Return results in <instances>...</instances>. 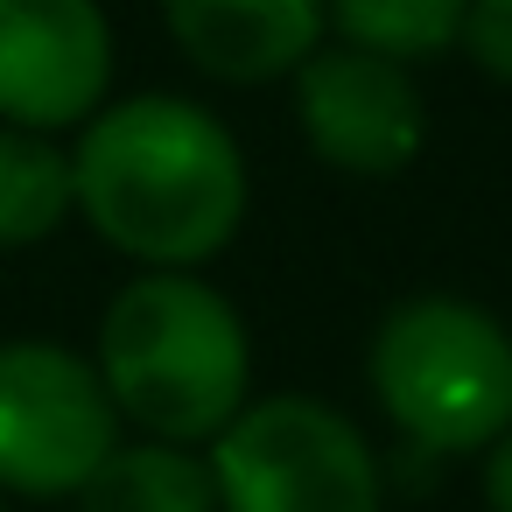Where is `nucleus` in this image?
<instances>
[{
  "label": "nucleus",
  "instance_id": "f257e3e1",
  "mask_svg": "<svg viewBox=\"0 0 512 512\" xmlns=\"http://www.w3.org/2000/svg\"><path fill=\"white\" fill-rule=\"evenodd\" d=\"M78 218L134 267L218 260L253 204L239 134L176 92L106 99L71 148Z\"/></svg>",
  "mask_w": 512,
  "mask_h": 512
},
{
  "label": "nucleus",
  "instance_id": "1a4fd4ad",
  "mask_svg": "<svg viewBox=\"0 0 512 512\" xmlns=\"http://www.w3.org/2000/svg\"><path fill=\"white\" fill-rule=\"evenodd\" d=\"M78 512H218V484L204 449L141 435L78 484Z\"/></svg>",
  "mask_w": 512,
  "mask_h": 512
},
{
  "label": "nucleus",
  "instance_id": "f03ea898",
  "mask_svg": "<svg viewBox=\"0 0 512 512\" xmlns=\"http://www.w3.org/2000/svg\"><path fill=\"white\" fill-rule=\"evenodd\" d=\"M92 365L127 428L183 449H204L253 400L246 316L197 267H141L106 302Z\"/></svg>",
  "mask_w": 512,
  "mask_h": 512
},
{
  "label": "nucleus",
  "instance_id": "4468645a",
  "mask_svg": "<svg viewBox=\"0 0 512 512\" xmlns=\"http://www.w3.org/2000/svg\"><path fill=\"white\" fill-rule=\"evenodd\" d=\"M0 512H8V491H0Z\"/></svg>",
  "mask_w": 512,
  "mask_h": 512
},
{
  "label": "nucleus",
  "instance_id": "ddd939ff",
  "mask_svg": "<svg viewBox=\"0 0 512 512\" xmlns=\"http://www.w3.org/2000/svg\"><path fill=\"white\" fill-rule=\"evenodd\" d=\"M484 505L491 512H512V428L484 449Z\"/></svg>",
  "mask_w": 512,
  "mask_h": 512
},
{
  "label": "nucleus",
  "instance_id": "423d86ee",
  "mask_svg": "<svg viewBox=\"0 0 512 512\" xmlns=\"http://www.w3.org/2000/svg\"><path fill=\"white\" fill-rule=\"evenodd\" d=\"M295 127L316 148V162L386 183L414 169L428 141V99L407 64L351 50V43H316L295 71Z\"/></svg>",
  "mask_w": 512,
  "mask_h": 512
},
{
  "label": "nucleus",
  "instance_id": "20e7f679",
  "mask_svg": "<svg viewBox=\"0 0 512 512\" xmlns=\"http://www.w3.org/2000/svg\"><path fill=\"white\" fill-rule=\"evenodd\" d=\"M218 512H379V456L316 393H260L204 442Z\"/></svg>",
  "mask_w": 512,
  "mask_h": 512
},
{
  "label": "nucleus",
  "instance_id": "9b49d317",
  "mask_svg": "<svg viewBox=\"0 0 512 512\" xmlns=\"http://www.w3.org/2000/svg\"><path fill=\"white\" fill-rule=\"evenodd\" d=\"M470 0H323V29L351 50L393 57V64H435L463 43Z\"/></svg>",
  "mask_w": 512,
  "mask_h": 512
},
{
  "label": "nucleus",
  "instance_id": "0eeeda50",
  "mask_svg": "<svg viewBox=\"0 0 512 512\" xmlns=\"http://www.w3.org/2000/svg\"><path fill=\"white\" fill-rule=\"evenodd\" d=\"M113 99V22L99 0H0V127L71 134Z\"/></svg>",
  "mask_w": 512,
  "mask_h": 512
},
{
  "label": "nucleus",
  "instance_id": "39448f33",
  "mask_svg": "<svg viewBox=\"0 0 512 512\" xmlns=\"http://www.w3.org/2000/svg\"><path fill=\"white\" fill-rule=\"evenodd\" d=\"M120 449V407L92 358L57 337H0V491L78 498Z\"/></svg>",
  "mask_w": 512,
  "mask_h": 512
},
{
  "label": "nucleus",
  "instance_id": "f8f14e48",
  "mask_svg": "<svg viewBox=\"0 0 512 512\" xmlns=\"http://www.w3.org/2000/svg\"><path fill=\"white\" fill-rule=\"evenodd\" d=\"M484 78L512 85V0H470L463 8V43H456Z\"/></svg>",
  "mask_w": 512,
  "mask_h": 512
},
{
  "label": "nucleus",
  "instance_id": "9d476101",
  "mask_svg": "<svg viewBox=\"0 0 512 512\" xmlns=\"http://www.w3.org/2000/svg\"><path fill=\"white\" fill-rule=\"evenodd\" d=\"M71 211H78L71 148L36 127H0V253L57 239Z\"/></svg>",
  "mask_w": 512,
  "mask_h": 512
},
{
  "label": "nucleus",
  "instance_id": "7ed1b4c3",
  "mask_svg": "<svg viewBox=\"0 0 512 512\" xmlns=\"http://www.w3.org/2000/svg\"><path fill=\"white\" fill-rule=\"evenodd\" d=\"M386 421L435 456H484L512 428V330L463 295H407L365 351Z\"/></svg>",
  "mask_w": 512,
  "mask_h": 512
},
{
  "label": "nucleus",
  "instance_id": "6e6552de",
  "mask_svg": "<svg viewBox=\"0 0 512 512\" xmlns=\"http://www.w3.org/2000/svg\"><path fill=\"white\" fill-rule=\"evenodd\" d=\"M162 29L218 85L295 78L302 57L330 36L323 0H162Z\"/></svg>",
  "mask_w": 512,
  "mask_h": 512
}]
</instances>
